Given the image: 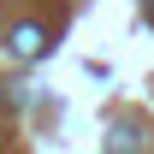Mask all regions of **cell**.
<instances>
[{
    "mask_svg": "<svg viewBox=\"0 0 154 154\" xmlns=\"http://www.w3.org/2000/svg\"><path fill=\"white\" fill-rule=\"evenodd\" d=\"M6 48H12V59H42L48 54V30H42V24H18V30L6 36Z\"/></svg>",
    "mask_w": 154,
    "mask_h": 154,
    "instance_id": "obj_1",
    "label": "cell"
},
{
    "mask_svg": "<svg viewBox=\"0 0 154 154\" xmlns=\"http://www.w3.org/2000/svg\"><path fill=\"white\" fill-rule=\"evenodd\" d=\"M107 154H142V131H136V125H113Z\"/></svg>",
    "mask_w": 154,
    "mask_h": 154,
    "instance_id": "obj_2",
    "label": "cell"
}]
</instances>
